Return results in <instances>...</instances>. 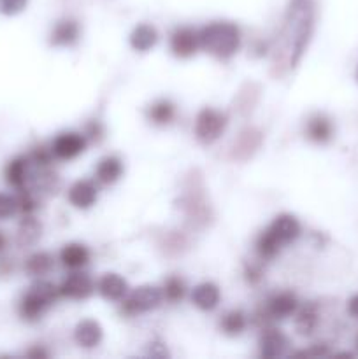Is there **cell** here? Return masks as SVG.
<instances>
[{
	"mask_svg": "<svg viewBox=\"0 0 358 359\" xmlns=\"http://www.w3.org/2000/svg\"><path fill=\"white\" fill-rule=\"evenodd\" d=\"M312 28H314V2L312 0H291L283 32L286 37L291 67L300 62L312 35Z\"/></svg>",
	"mask_w": 358,
	"mask_h": 359,
	"instance_id": "6da1fadb",
	"label": "cell"
},
{
	"mask_svg": "<svg viewBox=\"0 0 358 359\" xmlns=\"http://www.w3.org/2000/svg\"><path fill=\"white\" fill-rule=\"evenodd\" d=\"M200 48L218 60H228L241 46V30L230 21H214L199 32Z\"/></svg>",
	"mask_w": 358,
	"mask_h": 359,
	"instance_id": "7a4b0ae2",
	"label": "cell"
},
{
	"mask_svg": "<svg viewBox=\"0 0 358 359\" xmlns=\"http://www.w3.org/2000/svg\"><path fill=\"white\" fill-rule=\"evenodd\" d=\"M60 297L58 287L53 286L48 280H39L30 287L27 294L23 297L20 304V314L21 318L27 321H37L41 316L51 307Z\"/></svg>",
	"mask_w": 358,
	"mask_h": 359,
	"instance_id": "3957f363",
	"label": "cell"
},
{
	"mask_svg": "<svg viewBox=\"0 0 358 359\" xmlns=\"http://www.w3.org/2000/svg\"><path fill=\"white\" fill-rule=\"evenodd\" d=\"M161 302H164L161 290L154 286H140L123 298L121 312L128 316V318H133V316H140L150 311H154L157 307H160Z\"/></svg>",
	"mask_w": 358,
	"mask_h": 359,
	"instance_id": "277c9868",
	"label": "cell"
},
{
	"mask_svg": "<svg viewBox=\"0 0 358 359\" xmlns=\"http://www.w3.org/2000/svg\"><path fill=\"white\" fill-rule=\"evenodd\" d=\"M228 125V119L225 112L216 109L206 107L197 114L195 119V137L202 144H213L223 135L225 128Z\"/></svg>",
	"mask_w": 358,
	"mask_h": 359,
	"instance_id": "5b68a950",
	"label": "cell"
},
{
	"mask_svg": "<svg viewBox=\"0 0 358 359\" xmlns=\"http://www.w3.org/2000/svg\"><path fill=\"white\" fill-rule=\"evenodd\" d=\"M265 231L277 242V245L283 249L284 245L293 244V242L300 237L302 226L300 221L295 216H291V214H279V216L269 224V228H267Z\"/></svg>",
	"mask_w": 358,
	"mask_h": 359,
	"instance_id": "8992f818",
	"label": "cell"
},
{
	"mask_svg": "<svg viewBox=\"0 0 358 359\" xmlns=\"http://www.w3.org/2000/svg\"><path fill=\"white\" fill-rule=\"evenodd\" d=\"M86 149V135L77 132H63L53 140L51 153L58 160L69 161L79 156Z\"/></svg>",
	"mask_w": 358,
	"mask_h": 359,
	"instance_id": "52a82bcc",
	"label": "cell"
},
{
	"mask_svg": "<svg viewBox=\"0 0 358 359\" xmlns=\"http://www.w3.org/2000/svg\"><path fill=\"white\" fill-rule=\"evenodd\" d=\"M58 293L69 300H86L95 293V283L88 273H70L58 286Z\"/></svg>",
	"mask_w": 358,
	"mask_h": 359,
	"instance_id": "ba28073f",
	"label": "cell"
},
{
	"mask_svg": "<svg viewBox=\"0 0 358 359\" xmlns=\"http://www.w3.org/2000/svg\"><path fill=\"white\" fill-rule=\"evenodd\" d=\"M200 49L199 32L192 27H178L171 35V51L178 58H190Z\"/></svg>",
	"mask_w": 358,
	"mask_h": 359,
	"instance_id": "9c48e42d",
	"label": "cell"
},
{
	"mask_svg": "<svg viewBox=\"0 0 358 359\" xmlns=\"http://www.w3.org/2000/svg\"><path fill=\"white\" fill-rule=\"evenodd\" d=\"M290 347V340L281 330L265 328L260 337V356L262 358H279L284 356Z\"/></svg>",
	"mask_w": 358,
	"mask_h": 359,
	"instance_id": "30bf717a",
	"label": "cell"
},
{
	"mask_svg": "<svg viewBox=\"0 0 358 359\" xmlns=\"http://www.w3.org/2000/svg\"><path fill=\"white\" fill-rule=\"evenodd\" d=\"M298 309L297 297L290 291H283L277 293L267 302L265 305V316L269 319H286L293 316Z\"/></svg>",
	"mask_w": 358,
	"mask_h": 359,
	"instance_id": "8fae6325",
	"label": "cell"
},
{
	"mask_svg": "<svg viewBox=\"0 0 358 359\" xmlns=\"http://www.w3.org/2000/svg\"><path fill=\"white\" fill-rule=\"evenodd\" d=\"M333 133H336V126H333L332 119L325 114L311 116L305 125V137L319 146L329 144L333 139Z\"/></svg>",
	"mask_w": 358,
	"mask_h": 359,
	"instance_id": "7c38bea8",
	"label": "cell"
},
{
	"mask_svg": "<svg viewBox=\"0 0 358 359\" xmlns=\"http://www.w3.org/2000/svg\"><path fill=\"white\" fill-rule=\"evenodd\" d=\"M67 198H69V202L76 209H90L97 202L98 189L95 186V182L83 179V181H77L70 186L69 193H67Z\"/></svg>",
	"mask_w": 358,
	"mask_h": 359,
	"instance_id": "4fadbf2b",
	"label": "cell"
},
{
	"mask_svg": "<svg viewBox=\"0 0 358 359\" xmlns=\"http://www.w3.org/2000/svg\"><path fill=\"white\" fill-rule=\"evenodd\" d=\"M102 339H104L102 326L93 319H84L74 330V340L83 349H93L102 342Z\"/></svg>",
	"mask_w": 358,
	"mask_h": 359,
	"instance_id": "5bb4252c",
	"label": "cell"
},
{
	"mask_svg": "<svg viewBox=\"0 0 358 359\" xmlns=\"http://www.w3.org/2000/svg\"><path fill=\"white\" fill-rule=\"evenodd\" d=\"M97 291L109 302H121L128 294V284L118 273H105L97 284Z\"/></svg>",
	"mask_w": 358,
	"mask_h": 359,
	"instance_id": "9a60e30c",
	"label": "cell"
},
{
	"mask_svg": "<svg viewBox=\"0 0 358 359\" xmlns=\"http://www.w3.org/2000/svg\"><path fill=\"white\" fill-rule=\"evenodd\" d=\"M221 291L216 284L213 283H202L195 286L192 293V302L197 309L204 312H211L220 305Z\"/></svg>",
	"mask_w": 358,
	"mask_h": 359,
	"instance_id": "2e32d148",
	"label": "cell"
},
{
	"mask_svg": "<svg viewBox=\"0 0 358 359\" xmlns=\"http://www.w3.org/2000/svg\"><path fill=\"white\" fill-rule=\"evenodd\" d=\"M90 251H88L86 245L77 244V242H72V244H67L65 248L60 252V262L65 269L70 270H79L83 266H86L90 263Z\"/></svg>",
	"mask_w": 358,
	"mask_h": 359,
	"instance_id": "e0dca14e",
	"label": "cell"
},
{
	"mask_svg": "<svg viewBox=\"0 0 358 359\" xmlns=\"http://www.w3.org/2000/svg\"><path fill=\"white\" fill-rule=\"evenodd\" d=\"M158 42V32L153 25H137L130 34V46L139 53H147L153 49Z\"/></svg>",
	"mask_w": 358,
	"mask_h": 359,
	"instance_id": "ac0fdd59",
	"label": "cell"
},
{
	"mask_svg": "<svg viewBox=\"0 0 358 359\" xmlns=\"http://www.w3.org/2000/svg\"><path fill=\"white\" fill-rule=\"evenodd\" d=\"M81 28L74 20H62L55 25L51 32V44L67 48V46L76 44L79 39Z\"/></svg>",
	"mask_w": 358,
	"mask_h": 359,
	"instance_id": "d6986e66",
	"label": "cell"
},
{
	"mask_svg": "<svg viewBox=\"0 0 358 359\" xmlns=\"http://www.w3.org/2000/svg\"><path fill=\"white\" fill-rule=\"evenodd\" d=\"M123 175V161L118 156H105L98 161L95 177L102 184H114Z\"/></svg>",
	"mask_w": 358,
	"mask_h": 359,
	"instance_id": "ffe728a7",
	"label": "cell"
},
{
	"mask_svg": "<svg viewBox=\"0 0 358 359\" xmlns=\"http://www.w3.org/2000/svg\"><path fill=\"white\" fill-rule=\"evenodd\" d=\"M319 314L318 307L314 304H305L302 309H297V318H295V330L302 337H309L318 328Z\"/></svg>",
	"mask_w": 358,
	"mask_h": 359,
	"instance_id": "44dd1931",
	"label": "cell"
},
{
	"mask_svg": "<svg viewBox=\"0 0 358 359\" xmlns=\"http://www.w3.org/2000/svg\"><path fill=\"white\" fill-rule=\"evenodd\" d=\"M175 118V105L171 100H161L153 102L147 109V119L154 125H168L172 119Z\"/></svg>",
	"mask_w": 358,
	"mask_h": 359,
	"instance_id": "7402d4cb",
	"label": "cell"
},
{
	"mask_svg": "<svg viewBox=\"0 0 358 359\" xmlns=\"http://www.w3.org/2000/svg\"><path fill=\"white\" fill-rule=\"evenodd\" d=\"M248 326V318L241 311H230L221 318L220 328L227 337H239Z\"/></svg>",
	"mask_w": 358,
	"mask_h": 359,
	"instance_id": "603a6c76",
	"label": "cell"
},
{
	"mask_svg": "<svg viewBox=\"0 0 358 359\" xmlns=\"http://www.w3.org/2000/svg\"><path fill=\"white\" fill-rule=\"evenodd\" d=\"M53 265H55V259L49 252H35L32 255L30 258L27 259L25 263V269L30 276L34 277H42V276H48L49 272L53 270Z\"/></svg>",
	"mask_w": 358,
	"mask_h": 359,
	"instance_id": "cb8c5ba5",
	"label": "cell"
},
{
	"mask_svg": "<svg viewBox=\"0 0 358 359\" xmlns=\"http://www.w3.org/2000/svg\"><path fill=\"white\" fill-rule=\"evenodd\" d=\"M6 177L9 184L14 188H21L27 181V160L25 158H18V160L11 161L9 167L6 170Z\"/></svg>",
	"mask_w": 358,
	"mask_h": 359,
	"instance_id": "d4e9b609",
	"label": "cell"
},
{
	"mask_svg": "<svg viewBox=\"0 0 358 359\" xmlns=\"http://www.w3.org/2000/svg\"><path fill=\"white\" fill-rule=\"evenodd\" d=\"M161 293H164L165 300L175 304V302H181L183 298H185L186 286L179 277H168V279L165 280Z\"/></svg>",
	"mask_w": 358,
	"mask_h": 359,
	"instance_id": "484cf974",
	"label": "cell"
},
{
	"mask_svg": "<svg viewBox=\"0 0 358 359\" xmlns=\"http://www.w3.org/2000/svg\"><path fill=\"white\" fill-rule=\"evenodd\" d=\"M18 209V200H14L11 195L0 193V219L11 217Z\"/></svg>",
	"mask_w": 358,
	"mask_h": 359,
	"instance_id": "4316f807",
	"label": "cell"
},
{
	"mask_svg": "<svg viewBox=\"0 0 358 359\" xmlns=\"http://www.w3.org/2000/svg\"><path fill=\"white\" fill-rule=\"evenodd\" d=\"M28 0H0V13L4 14H18L27 7Z\"/></svg>",
	"mask_w": 358,
	"mask_h": 359,
	"instance_id": "83f0119b",
	"label": "cell"
},
{
	"mask_svg": "<svg viewBox=\"0 0 358 359\" xmlns=\"http://www.w3.org/2000/svg\"><path fill=\"white\" fill-rule=\"evenodd\" d=\"M347 314H350L351 318L358 319V294L351 297L350 302H347Z\"/></svg>",
	"mask_w": 358,
	"mask_h": 359,
	"instance_id": "f1b7e54d",
	"label": "cell"
},
{
	"mask_svg": "<svg viewBox=\"0 0 358 359\" xmlns=\"http://www.w3.org/2000/svg\"><path fill=\"white\" fill-rule=\"evenodd\" d=\"M88 137H90V139H100L102 137V128H100V125H98L97 121L95 123H91L90 126H88V133H86Z\"/></svg>",
	"mask_w": 358,
	"mask_h": 359,
	"instance_id": "f546056e",
	"label": "cell"
},
{
	"mask_svg": "<svg viewBox=\"0 0 358 359\" xmlns=\"http://www.w3.org/2000/svg\"><path fill=\"white\" fill-rule=\"evenodd\" d=\"M30 356H35V358H46V356H48V353H46V351H42V349H35V351H32Z\"/></svg>",
	"mask_w": 358,
	"mask_h": 359,
	"instance_id": "4dcf8cb0",
	"label": "cell"
},
{
	"mask_svg": "<svg viewBox=\"0 0 358 359\" xmlns=\"http://www.w3.org/2000/svg\"><path fill=\"white\" fill-rule=\"evenodd\" d=\"M4 245H6V237H4L2 233H0V251L4 249Z\"/></svg>",
	"mask_w": 358,
	"mask_h": 359,
	"instance_id": "1f68e13d",
	"label": "cell"
},
{
	"mask_svg": "<svg viewBox=\"0 0 358 359\" xmlns=\"http://www.w3.org/2000/svg\"><path fill=\"white\" fill-rule=\"evenodd\" d=\"M357 81H358V69H357Z\"/></svg>",
	"mask_w": 358,
	"mask_h": 359,
	"instance_id": "d6a6232c",
	"label": "cell"
},
{
	"mask_svg": "<svg viewBox=\"0 0 358 359\" xmlns=\"http://www.w3.org/2000/svg\"><path fill=\"white\" fill-rule=\"evenodd\" d=\"M357 349H358V339H357Z\"/></svg>",
	"mask_w": 358,
	"mask_h": 359,
	"instance_id": "836d02e7",
	"label": "cell"
}]
</instances>
